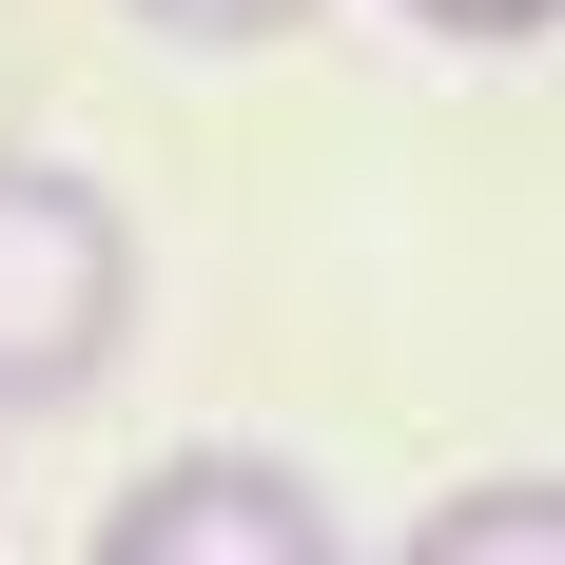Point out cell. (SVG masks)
Listing matches in <instances>:
<instances>
[{
	"instance_id": "2",
	"label": "cell",
	"mask_w": 565,
	"mask_h": 565,
	"mask_svg": "<svg viewBox=\"0 0 565 565\" xmlns=\"http://www.w3.org/2000/svg\"><path fill=\"white\" fill-rule=\"evenodd\" d=\"M98 565H332V488L274 449H175L98 508Z\"/></svg>"
},
{
	"instance_id": "5",
	"label": "cell",
	"mask_w": 565,
	"mask_h": 565,
	"mask_svg": "<svg viewBox=\"0 0 565 565\" xmlns=\"http://www.w3.org/2000/svg\"><path fill=\"white\" fill-rule=\"evenodd\" d=\"M391 20H429V40H449V58H526V40H546V20H565V0H391Z\"/></svg>"
},
{
	"instance_id": "3",
	"label": "cell",
	"mask_w": 565,
	"mask_h": 565,
	"mask_svg": "<svg viewBox=\"0 0 565 565\" xmlns=\"http://www.w3.org/2000/svg\"><path fill=\"white\" fill-rule=\"evenodd\" d=\"M117 20H137L157 58H274V40H312L332 0H117Z\"/></svg>"
},
{
	"instance_id": "1",
	"label": "cell",
	"mask_w": 565,
	"mask_h": 565,
	"mask_svg": "<svg viewBox=\"0 0 565 565\" xmlns=\"http://www.w3.org/2000/svg\"><path fill=\"white\" fill-rule=\"evenodd\" d=\"M117 351H137V215L78 157H20L0 137V429L98 409Z\"/></svg>"
},
{
	"instance_id": "4",
	"label": "cell",
	"mask_w": 565,
	"mask_h": 565,
	"mask_svg": "<svg viewBox=\"0 0 565 565\" xmlns=\"http://www.w3.org/2000/svg\"><path fill=\"white\" fill-rule=\"evenodd\" d=\"M546 468H508V488H468V508H429V526H409V565H526V546H546Z\"/></svg>"
}]
</instances>
